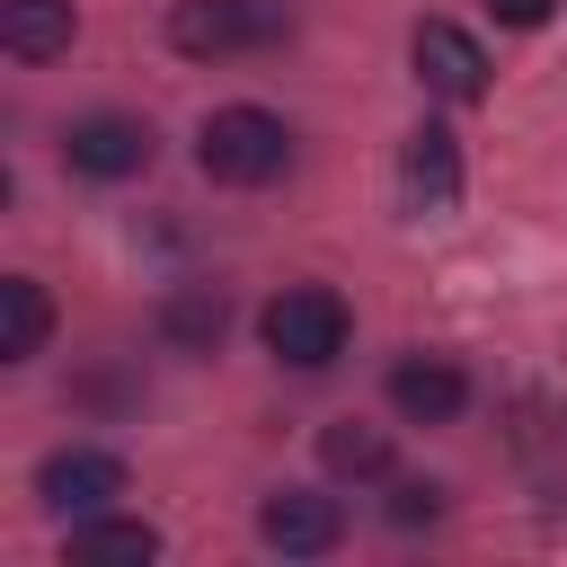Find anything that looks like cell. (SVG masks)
I'll list each match as a JSON object with an SVG mask.
<instances>
[{"instance_id": "1", "label": "cell", "mask_w": 567, "mask_h": 567, "mask_svg": "<svg viewBox=\"0 0 567 567\" xmlns=\"http://www.w3.org/2000/svg\"><path fill=\"white\" fill-rule=\"evenodd\" d=\"M195 159H204V177H221V186H266V177H284L292 133H284V115H266V106H213L204 133H195Z\"/></svg>"}, {"instance_id": "2", "label": "cell", "mask_w": 567, "mask_h": 567, "mask_svg": "<svg viewBox=\"0 0 567 567\" xmlns=\"http://www.w3.org/2000/svg\"><path fill=\"white\" fill-rule=\"evenodd\" d=\"M284 35H292V9L284 0H177L168 9V44L195 53V62L257 53V44H284Z\"/></svg>"}, {"instance_id": "3", "label": "cell", "mask_w": 567, "mask_h": 567, "mask_svg": "<svg viewBox=\"0 0 567 567\" xmlns=\"http://www.w3.org/2000/svg\"><path fill=\"white\" fill-rule=\"evenodd\" d=\"M257 328H266V354L292 363V372H319V363L346 354V301H337L328 284H292V292H275Z\"/></svg>"}, {"instance_id": "4", "label": "cell", "mask_w": 567, "mask_h": 567, "mask_svg": "<svg viewBox=\"0 0 567 567\" xmlns=\"http://www.w3.org/2000/svg\"><path fill=\"white\" fill-rule=\"evenodd\" d=\"M408 53H416V80H425L434 97H452V106L487 97V53H478V35H470V27H452V18H416Z\"/></svg>"}, {"instance_id": "5", "label": "cell", "mask_w": 567, "mask_h": 567, "mask_svg": "<svg viewBox=\"0 0 567 567\" xmlns=\"http://www.w3.org/2000/svg\"><path fill=\"white\" fill-rule=\"evenodd\" d=\"M257 540L284 549V558H328V549L346 540V505L319 496V487H284V496L257 505Z\"/></svg>"}, {"instance_id": "6", "label": "cell", "mask_w": 567, "mask_h": 567, "mask_svg": "<svg viewBox=\"0 0 567 567\" xmlns=\"http://www.w3.org/2000/svg\"><path fill=\"white\" fill-rule=\"evenodd\" d=\"M35 496H44L62 523H80V514H106V505L124 496V461H115V452H89V443H71V452H53V461L35 470Z\"/></svg>"}, {"instance_id": "7", "label": "cell", "mask_w": 567, "mask_h": 567, "mask_svg": "<svg viewBox=\"0 0 567 567\" xmlns=\"http://www.w3.org/2000/svg\"><path fill=\"white\" fill-rule=\"evenodd\" d=\"M62 159H71L80 177H142V168H151V124H133V115H89V124H71Z\"/></svg>"}, {"instance_id": "8", "label": "cell", "mask_w": 567, "mask_h": 567, "mask_svg": "<svg viewBox=\"0 0 567 567\" xmlns=\"http://www.w3.org/2000/svg\"><path fill=\"white\" fill-rule=\"evenodd\" d=\"M390 408L416 416V425H452V416L470 408V381H461L443 354H408V363L390 372Z\"/></svg>"}, {"instance_id": "9", "label": "cell", "mask_w": 567, "mask_h": 567, "mask_svg": "<svg viewBox=\"0 0 567 567\" xmlns=\"http://www.w3.org/2000/svg\"><path fill=\"white\" fill-rule=\"evenodd\" d=\"M71 558L80 567H151L159 558V532L133 523V514H80L71 523Z\"/></svg>"}, {"instance_id": "10", "label": "cell", "mask_w": 567, "mask_h": 567, "mask_svg": "<svg viewBox=\"0 0 567 567\" xmlns=\"http://www.w3.org/2000/svg\"><path fill=\"white\" fill-rule=\"evenodd\" d=\"M71 0H0V44L18 53V62H53V53H71Z\"/></svg>"}, {"instance_id": "11", "label": "cell", "mask_w": 567, "mask_h": 567, "mask_svg": "<svg viewBox=\"0 0 567 567\" xmlns=\"http://www.w3.org/2000/svg\"><path fill=\"white\" fill-rule=\"evenodd\" d=\"M399 177H408V195H416L425 213H443V204L461 195V151H452V133H443V124H416V133H408Z\"/></svg>"}, {"instance_id": "12", "label": "cell", "mask_w": 567, "mask_h": 567, "mask_svg": "<svg viewBox=\"0 0 567 567\" xmlns=\"http://www.w3.org/2000/svg\"><path fill=\"white\" fill-rule=\"evenodd\" d=\"M44 337H53V301H44V284H27V275H0V363H27V354H44Z\"/></svg>"}, {"instance_id": "13", "label": "cell", "mask_w": 567, "mask_h": 567, "mask_svg": "<svg viewBox=\"0 0 567 567\" xmlns=\"http://www.w3.org/2000/svg\"><path fill=\"white\" fill-rule=\"evenodd\" d=\"M319 461H328L337 478H381V470H390V434L346 416V425H328V434H319Z\"/></svg>"}, {"instance_id": "14", "label": "cell", "mask_w": 567, "mask_h": 567, "mask_svg": "<svg viewBox=\"0 0 567 567\" xmlns=\"http://www.w3.org/2000/svg\"><path fill=\"white\" fill-rule=\"evenodd\" d=\"M221 319H230V310H221V292H177V301L159 310L168 346H213V337H221Z\"/></svg>"}, {"instance_id": "15", "label": "cell", "mask_w": 567, "mask_h": 567, "mask_svg": "<svg viewBox=\"0 0 567 567\" xmlns=\"http://www.w3.org/2000/svg\"><path fill=\"white\" fill-rule=\"evenodd\" d=\"M487 9H496V27H540L558 0H487Z\"/></svg>"}, {"instance_id": "16", "label": "cell", "mask_w": 567, "mask_h": 567, "mask_svg": "<svg viewBox=\"0 0 567 567\" xmlns=\"http://www.w3.org/2000/svg\"><path fill=\"white\" fill-rule=\"evenodd\" d=\"M390 514H399V523H434V487H399Z\"/></svg>"}]
</instances>
